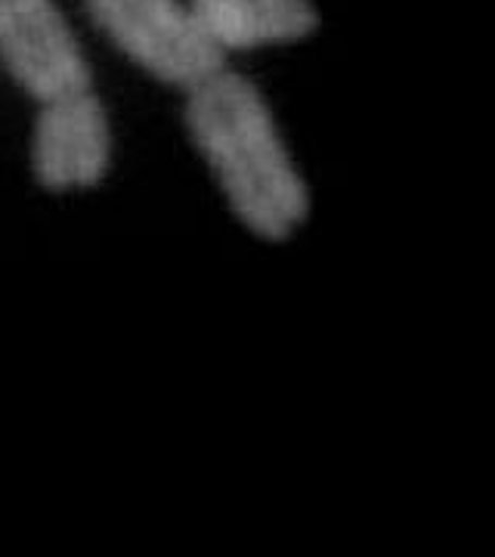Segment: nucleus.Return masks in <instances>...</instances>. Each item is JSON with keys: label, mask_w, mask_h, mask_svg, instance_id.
<instances>
[{"label": "nucleus", "mask_w": 495, "mask_h": 557, "mask_svg": "<svg viewBox=\"0 0 495 557\" xmlns=\"http://www.w3.org/2000/svg\"><path fill=\"white\" fill-rule=\"evenodd\" d=\"M183 121L233 214L260 239L295 236L310 218V189L258 84L223 65L186 90Z\"/></svg>", "instance_id": "f257e3e1"}, {"label": "nucleus", "mask_w": 495, "mask_h": 557, "mask_svg": "<svg viewBox=\"0 0 495 557\" xmlns=\"http://www.w3.org/2000/svg\"><path fill=\"white\" fill-rule=\"evenodd\" d=\"M106 38L152 78L196 87L223 69V57L198 25L189 0H84Z\"/></svg>", "instance_id": "f03ea898"}, {"label": "nucleus", "mask_w": 495, "mask_h": 557, "mask_svg": "<svg viewBox=\"0 0 495 557\" xmlns=\"http://www.w3.org/2000/svg\"><path fill=\"white\" fill-rule=\"evenodd\" d=\"M0 62L38 102L94 87V69L57 0H0Z\"/></svg>", "instance_id": "7ed1b4c3"}, {"label": "nucleus", "mask_w": 495, "mask_h": 557, "mask_svg": "<svg viewBox=\"0 0 495 557\" xmlns=\"http://www.w3.org/2000/svg\"><path fill=\"white\" fill-rule=\"evenodd\" d=\"M112 164V124L94 87L40 102L32 134V171L47 193L90 189Z\"/></svg>", "instance_id": "20e7f679"}, {"label": "nucleus", "mask_w": 495, "mask_h": 557, "mask_svg": "<svg viewBox=\"0 0 495 557\" xmlns=\"http://www.w3.org/2000/svg\"><path fill=\"white\" fill-rule=\"evenodd\" d=\"M189 7L220 53L292 44L322 25L317 0H189Z\"/></svg>", "instance_id": "39448f33"}]
</instances>
